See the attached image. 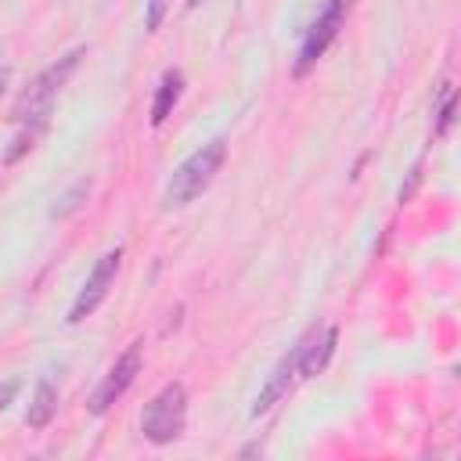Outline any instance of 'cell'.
<instances>
[{
	"mask_svg": "<svg viewBox=\"0 0 461 461\" xmlns=\"http://www.w3.org/2000/svg\"><path fill=\"white\" fill-rule=\"evenodd\" d=\"M119 263H122V249H112V252H104V256L94 263V270L86 274V281H83L76 303L68 306V317H65L68 324L86 321V317L104 303V295H108V288H112V281H115V274H119Z\"/></svg>",
	"mask_w": 461,
	"mask_h": 461,
	"instance_id": "cell-6",
	"label": "cell"
},
{
	"mask_svg": "<svg viewBox=\"0 0 461 461\" xmlns=\"http://www.w3.org/2000/svg\"><path fill=\"white\" fill-rule=\"evenodd\" d=\"M227 162V137H212L205 140L198 151H191L176 169L173 176L166 180V191H162V205L166 209H184L191 205L220 173V166Z\"/></svg>",
	"mask_w": 461,
	"mask_h": 461,
	"instance_id": "cell-2",
	"label": "cell"
},
{
	"mask_svg": "<svg viewBox=\"0 0 461 461\" xmlns=\"http://www.w3.org/2000/svg\"><path fill=\"white\" fill-rule=\"evenodd\" d=\"M86 191H90V184H86V180H76V184H72V187H68V191L61 194V202H58L54 209H50V216H58V220H61V216L76 212V209H79V205L86 202Z\"/></svg>",
	"mask_w": 461,
	"mask_h": 461,
	"instance_id": "cell-11",
	"label": "cell"
},
{
	"mask_svg": "<svg viewBox=\"0 0 461 461\" xmlns=\"http://www.w3.org/2000/svg\"><path fill=\"white\" fill-rule=\"evenodd\" d=\"M18 396V382H4L0 385V411H7V403Z\"/></svg>",
	"mask_w": 461,
	"mask_h": 461,
	"instance_id": "cell-14",
	"label": "cell"
},
{
	"mask_svg": "<svg viewBox=\"0 0 461 461\" xmlns=\"http://www.w3.org/2000/svg\"><path fill=\"white\" fill-rule=\"evenodd\" d=\"M184 429H187V389H184L180 382H169V385H162V389L151 396V403L144 407V414H140V432H144L148 443L166 447V443L180 439Z\"/></svg>",
	"mask_w": 461,
	"mask_h": 461,
	"instance_id": "cell-3",
	"label": "cell"
},
{
	"mask_svg": "<svg viewBox=\"0 0 461 461\" xmlns=\"http://www.w3.org/2000/svg\"><path fill=\"white\" fill-rule=\"evenodd\" d=\"M140 375V342H133V346H126L119 357H115V364L108 367V375L101 378V385L90 393V400H86V411L94 414V418H101L130 385H133V378Z\"/></svg>",
	"mask_w": 461,
	"mask_h": 461,
	"instance_id": "cell-5",
	"label": "cell"
},
{
	"mask_svg": "<svg viewBox=\"0 0 461 461\" xmlns=\"http://www.w3.org/2000/svg\"><path fill=\"white\" fill-rule=\"evenodd\" d=\"M299 364H303V346L295 342L277 364H274V371L267 375V382H263V389L256 393V400H252V418H259V414H267L277 400H285L288 393H292V385L295 382H303V375H299Z\"/></svg>",
	"mask_w": 461,
	"mask_h": 461,
	"instance_id": "cell-7",
	"label": "cell"
},
{
	"mask_svg": "<svg viewBox=\"0 0 461 461\" xmlns=\"http://www.w3.org/2000/svg\"><path fill=\"white\" fill-rule=\"evenodd\" d=\"M198 4H205V0H187V7H198Z\"/></svg>",
	"mask_w": 461,
	"mask_h": 461,
	"instance_id": "cell-16",
	"label": "cell"
},
{
	"mask_svg": "<svg viewBox=\"0 0 461 461\" xmlns=\"http://www.w3.org/2000/svg\"><path fill=\"white\" fill-rule=\"evenodd\" d=\"M439 119H436V133H447L450 130V122H454V90L447 86L443 90V101H439V112H436Z\"/></svg>",
	"mask_w": 461,
	"mask_h": 461,
	"instance_id": "cell-12",
	"label": "cell"
},
{
	"mask_svg": "<svg viewBox=\"0 0 461 461\" xmlns=\"http://www.w3.org/2000/svg\"><path fill=\"white\" fill-rule=\"evenodd\" d=\"M83 47H76V50H68V54H61L58 61H50L25 90H22V97L14 101V112H11V119L18 122V126H25V130H43V122H47V115H50V108H54V97L61 94V86L68 83V76L79 68V61H83Z\"/></svg>",
	"mask_w": 461,
	"mask_h": 461,
	"instance_id": "cell-1",
	"label": "cell"
},
{
	"mask_svg": "<svg viewBox=\"0 0 461 461\" xmlns=\"http://www.w3.org/2000/svg\"><path fill=\"white\" fill-rule=\"evenodd\" d=\"M162 14H166V0H148V18H144V29L155 32L162 25Z\"/></svg>",
	"mask_w": 461,
	"mask_h": 461,
	"instance_id": "cell-13",
	"label": "cell"
},
{
	"mask_svg": "<svg viewBox=\"0 0 461 461\" xmlns=\"http://www.w3.org/2000/svg\"><path fill=\"white\" fill-rule=\"evenodd\" d=\"M54 411H58V389H54L50 378H40L36 382V393H32V403L25 411V425L29 429H47L50 418H54Z\"/></svg>",
	"mask_w": 461,
	"mask_h": 461,
	"instance_id": "cell-10",
	"label": "cell"
},
{
	"mask_svg": "<svg viewBox=\"0 0 461 461\" xmlns=\"http://www.w3.org/2000/svg\"><path fill=\"white\" fill-rule=\"evenodd\" d=\"M335 339H339V331L331 328V324H324V328H310L303 339H299V346H303V364H299V375L303 378H313L317 371H324V364L331 360V353H335Z\"/></svg>",
	"mask_w": 461,
	"mask_h": 461,
	"instance_id": "cell-8",
	"label": "cell"
},
{
	"mask_svg": "<svg viewBox=\"0 0 461 461\" xmlns=\"http://www.w3.org/2000/svg\"><path fill=\"white\" fill-rule=\"evenodd\" d=\"M180 94H184V72H180V68H166V72H162V79H158V86H155V101H151V126H162V122L173 115V108H176Z\"/></svg>",
	"mask_w": 461,
	"mask_h": 461,
	"instance_id": "cell-9",
	"label": "cell"
},
{
	"mask_svg": "<svg viewBox=\"0 0 461 461\" xmlns=\"http://www.w3.org/2000/svg\"><path fill=\"white\" fill-rule=\"evenodd\" d=\"M7 83H11V68H7V65H0V97H4Z\"/></svg>",
	"mask_w": 461,
	"mask_h": 461,
	"instance_id": "cell-15",
	"label": "cell"
},
{
	"mask_svg": "<svg viewBox=\"0 0 461 461\" xmlns=\"http://www.w3.org/2000/svg\"><path fill=\"white\" fill-rule=\"evenodd\" d=\"M346 7H349V0H328V7L313 18V25L306 29V36H303V43H299V54H295L292 76H306V72L321 61V54H324V50L331 47V40L339 36V25H342Z\"/></svg>",
	"mask_w": 461,
	"mask_h": 461,
	"instance_id": "cell-4",
	"label": "cell"
}]
</instances>
